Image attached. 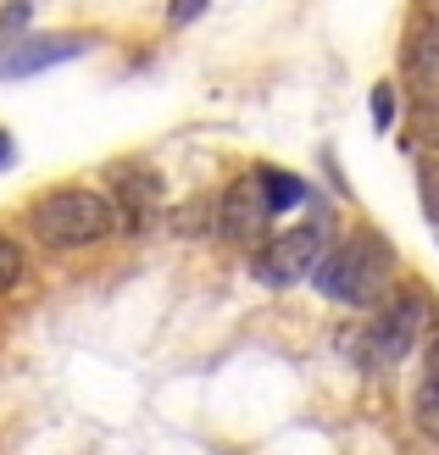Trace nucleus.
I'll use <instances>...</instances> for the list:
<instances>
[{
    "label": "nucleus",
    "instance_id": "f257e3e1",
    "mask_svg": "<svg viewBox=\"0 0 439 455\" xmlns=\"http://www.w3.org/2000/svg\"><path fill=\"white\" fill-rule=\"evenodd\" d=\"M389 272H395V244L378 228H356L339 244H329V256L317 261L312 283L351 311H378L389 294Z\"/></svg>",
    "mask_w": 439,
    "mask_h": 455
},
{
    "label": "nucleus",
    "instance_id": "f03ea898",
    "mask_svg": "<svg viewBox=\"0 0 439 455\" xmlns=\"http://www.w3.org/2000/svg\"><path fill=\"white\" fill-rule=\"evenodd\" d=\"M34 234L51 244V250H84V244H101L111 228H118V206H111V195L101 189H51L34 200Z\"/></svg>",
    "mask_w": 439,
    "mask_h": 455
},
{
    "label": "nucleus",
    "instance_id": "7ed1b4c3",
    "mask_svg": "<svg viewBox=\"0 0 439 455\" xmlns=\"http://www.w3.org/2000/svg\"><path fill=\"white\" fill-rule=\"evenodd\" d=\"M322 256H329V217L317 212L306 222L284 228V234H272L256 256H250V278L267 283V289H289L300 278H312Z\"/></svg>",
    "mask_w": 439,
    "mask_h": 455
},
{
    "label": "nucleus",
    "instance_id": "20e7f679",
    "mask_svg": "<svg viewBox=\"0 0 439 455\" xmlns=\"http://www.w3.org/2000/svg\"><path fill=\"white\" fill-rule=\"evenodd\" d=\"M423 328H428V294L406 283L401 294H389V306H378L373 328H367V350H373L378 367H401L423 345Z\"/></svg>",
    "mask_w": 439,
    "mask_h": 455
},
{
    "label": "nucleus",
    "instance_id": "39448f33",
    "mask_svg": "<svg viewBox=\"0 0 439 455\" xmlns=\"http://www.w3.org/2000/svg\"><path fill=\"white\" fill-rule=\"evenodd\" d=\"M89 44H95L89 34H12V39H0V84L34 78L61 61H78Z\"/></svg>",
    "mask_w": 439,
    "mask_h": 455
},
{
    "label": "nucleus",
    "instance_id": "423d86ee",
    "mask_svg": "<svg viewBox=\"0 0 439 455\" xmlns=\"http://www.w3.org/2000/svg\"><path fill=\"white\" fill-rule=\"evenodd\" d=\"M267 222H272V212H267V200H262L256 172L234 178V184L223 189V200H217V234L228 244H256L267 234Z\"/></svg>",
    "mask_w": 439,
    "mask_h": 455
},
{
    "label": "nucleus",
    "instance_id": "0eeeda50",
    "mask_svg": "<svg viewBox=\"0 0 439 455\" xmlns=\"http://www.w3.org/2000/svg\"><path fill=\"white\" fill-rule=\"evenodd\" d=\"M106 184H111V206H118V228H145L161 212V172L123 162L106 172Z\"/></svg>",
    "mask_w": 439,
    "mask_h": 455
},
{
    "label": "nucleus",
    "instance_id": "6e6552de",
    "mask_svg": "<svg viewBox=\"0 0 439 455\" xmlns=\"http://www.w3.org/2000/svg\"><path fill=\"white\" fill-rule=\"evenodd\" d=\"M256 172V184H262V200H267V212L272 217H284V212H295V206H306V178H295V172H284V167H250Z\"/></svg>",
    "mask_w": 439,
    "mask_h": 455
},
{
    "label": "nucleus",
    "instance_id": "1a4fd4ad",
    "mask_svg": "<svg viewBox=\"0 0 439 455\" xmlns=\"http://www.w3.org/2000/svg\"><path fill=\"white\" fill-rule=\"evenodd\" d=\"M411 417H418L423 434H439V333L423 355V378H418V400H411Z\"/></svg>",
    "mask_w": 439,
    "mask_h": 455
},
{
    "label": "nucleus",
    "instance_id": "9d476101",
    "mask_svg": "<svg viewBox=\"0 0 439 455\" xmlns=\"http://www.w3.org/2000/svg\"><path fill=\"white\" fill-rule=\"evenodd\" d=\"M406 67L423 84H439V0H434V12H428V28L411 34V44H406Z\"/></svg>",
    "mask_w": 439,
    "mask_h": 455
},
{
    "label": "nucleus",
    "instance_id": "9b49d317",
    "mask_svg": "<svg viewBox=\"0 0 439 455\" xmlns=\"http://www.w3.org/2000/svg\"><path fill=\"white\" fill-rule=\"evenodd\" d=\"M367 106H373V128L389 133V128H395V111H401V89L384 78V84H373V100H367Z\"/></svg>",
    "mask_w": 439,
    "mask_h": 455
},
{
    "label": "nucleus",
    "instance_id": "f8f14e48",
    "mask_svg": "<svg viewBox=\"0 0 439 455\" xmlns=\"http://www.w3.org/2000/svg\"><path fill=\"white\" fill-rule=\"evenodd\" d=\"M418 128H423V145L439 150V84H423V100H418Z\"/></svg>",
    "mask_w": 439,
    "mask_h": 455
},
{
    "label": "nucleus",
    "instance_id": "ddd939ff",
    "mask_svg": "<svg viewBox=\"0 0 439 455\" xmlns=\"http://www.w3.org/2000/svg\"><path fill=\"white\" fill-rule=\"evenodd\" d=\"M17 278H22V244L12 234H0V294H6Z\"/></svg>",
    "mask_w": 439,
    "mask_h": 455
},
{
    "label": "nucleus",
    "instance_id": "4468645a",
    "mask_svg": "<svg viewBox=\"0 0 439 455\" xmlns=\"http://www.w3.org/2000/svg\"><path fill=\"white\" fill-rule=\"evenodd\" d=\"M418 189H423V212H428V222H439V167H423Z\"/></svg>",
    "mask_w": 439,
    "mask_h": 455
},
{
    "label": "nucleus",
    "instance_id": "2eb2a0df",
    "mask_svg": "<svg viewBox=\"0 0 439 455\" xmlns=\"http://www.w3.org/2000/svg\"><path fill=\"white\" fill-rule=\"evenodd\" d=\"M28 12H34L28 0H12V6H0V34H6V39H12V34H22V22H28Z\"/></svg>",
    "mask_w": 439,
    "mask_h": 455
},
{
    "label": "nucleus",
    "instance_id": "dca6fc26",
    "mask_svg": "<svg viewBox=\"0 0 439 455\" xmlns=\"http://www.w3.org/2000/svg\"><path fill=\"white\" fill-rule=\"evenodd\" d=\"M206 12V0H173V6H167V22H173V28H183V22H195Z\"/></svg>",
    "mask_w": 439,
    "mask_h": 455
},
{
    "label": "nucleus",
    "instance_id": "f3484780",
    "mask_svg": "<svg viewBox=\"0 0 439 455\" xmlns=\"http://www.w3.org/2000/svg\"><path fill=\"white\" fill-rule=\"evenodd\" d=\"M6 162H17V145H12V133L0 128V167H6Z\"/></svg>",
    "mask_w": 439,
    "mask_h": 455
}]
</instances>
